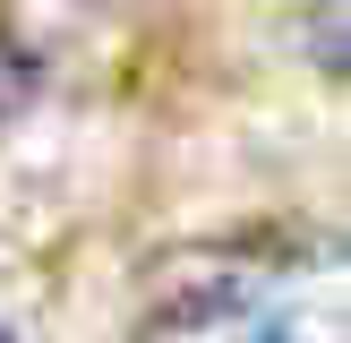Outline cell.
<instances>
[{
  "mask_svg": "<svg viewBox=\"0 0 351 343\" xmlns=\"http://www.w3.org/2000/svg\"><path fill=\"white\" fill-rule=\"evenodd\" d=\"M137 343H335V300L308 309L300 274H189L154 300Z\"/></svg>",
  "mask_w": 351,
  "mask_h": 343,
  "instance_id": "cell-1",
  "label": "cell"
},
{
  "mask_svg": "<svg viewBox=\"0 0 351 343\" xmlns=\"http://www.w3.org/2000/svg\"><path fill=\"white\" fill-rule=\"evenodd\" d=\"M0 343H9V335H0Z\"/></svg>",
  "mask_w": 351,
  "mask_h": 343,
  "instance_id": "cell-2",
  "label": "cell"
}]
</instances>
